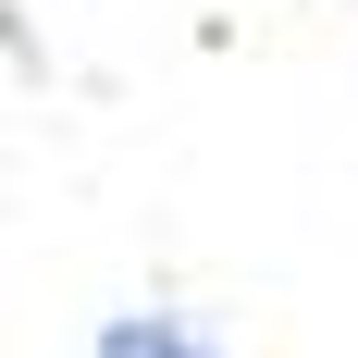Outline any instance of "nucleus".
Segmentation results:
<instances>
[{
    "mask_svg": "<svg viewBox=\"0 0 358 358\" xmlns=\"http://www.w3.org/2000/svg\"><path fill=\"white\" fill-rule=\"evenodd\" d=\"M99 358H210V334L173 322V309H124V322L99 334Z\"/></svg>",
    "mask_w": 358,
    "mask_h": 358,
    "instance_id": "obj_1",
    "label": "nucleus"
}]
</instances>
